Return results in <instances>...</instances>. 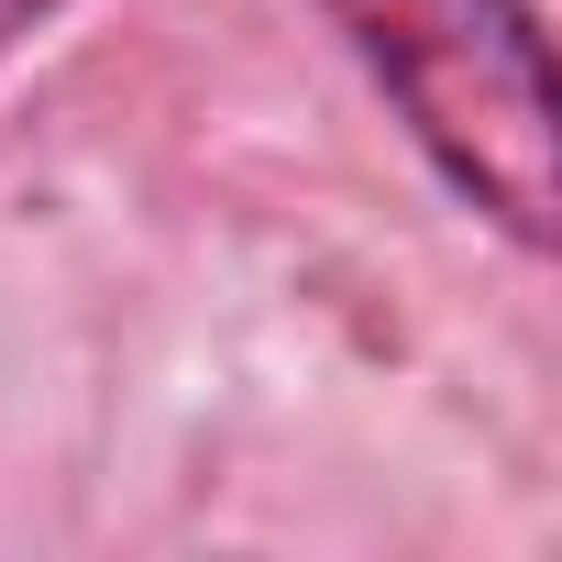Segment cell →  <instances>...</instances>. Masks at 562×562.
Returning a JSON list of instances; mask_svg holds the SVG:
<instances>
[{"mask_svg":"<svg viewBox=\"0 0 562 562\" xmlns=\"http://www.w3.org/2000/svg\"><path fill=\"white\" fill-rule=\"evenodd\" d=\"M321 23L386 89L430 177L518 254H551V34L529 0H321Z\"/></svg>","mask_w":562,"mask_h":562,"instance_id":"6da1fadb","label":"cell"}]
</instances>
